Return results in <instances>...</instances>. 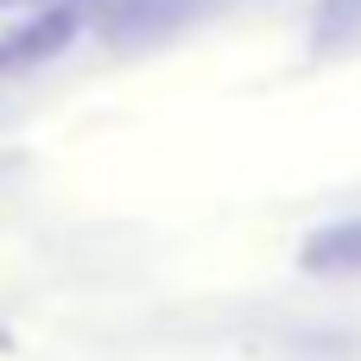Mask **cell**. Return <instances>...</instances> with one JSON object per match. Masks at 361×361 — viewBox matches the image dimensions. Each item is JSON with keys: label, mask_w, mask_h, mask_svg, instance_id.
Instances as JSON below:
<instances>
[{"label": "cell", "mask_w": 361, "mask_h": 361, "mask_svg": "<svg viewBox=\"0 0 361 361\" xmlns=\"http://www.w3.org/2000/svg\"><path fill=\"white\" fill-rule=\"evenodd\" d=\"M298 267L317 273V279H349V273H361V216L317 228V235L298 247Z\"/></svg>", "instance_id": "obj_1"}, {"label": "cell", "mask_w": 361, "mask_h": 361, "mask_svg": "<svg viewBox=\"0 0 361 361\" xmlns=\"http://www.w3.org/2000/svg\"><path fill=\"white\" fill-rule=\"evenodd\" d=\"M0 6H13V0H0Z\"/></svg>", "instance_id": "obj_2"}]
</instances>
